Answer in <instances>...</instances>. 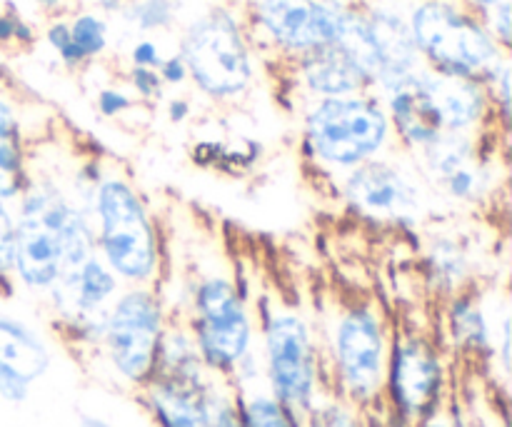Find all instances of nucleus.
Instances as JSON below:
<instances>
[{"instance_id":"obj_1","label":"nucleus","mask_w":512,"mask_h":427,"mask_svg":"<svg viewBox=\"0 0 512 427\" xmlns=\"http://www.w3.org/2000/svg\"><path fill=\"white\" fill-rule=\"evenodd\" d=\"M15 203L13 280L30 293H48L65 270L95 255V233L78 205L48 183L30 180Z\"/></svg>"},{"instance_id":"obj_34","label":"nucleus","mask_w":512,"mask_h":427,"mask_svg":"<svg viewBox=\"0 0 512 427\" xmlns=\"http://www.w3.org/2000/svg\"><path fill=\"white\" fill-rule=\"evenodd\" d=\"M95 105H98L100 115H105V118H118V115L128 113L133 108V98L123 88H103L95 98Z\"/></svg>"},{"instance_id":"obj_44","label":"nucleus","mask_w":512,"mask_h":427,"mask_svg":"<svg viewBox=\"0 0 512 427\" xmlns=\"http://www.w3.org/2000/svg\"><path fill=\"white\" fill-rule=\"evenodd\" d=\"M305 427H308V425H305Z\"/></svg>"},{"instance_id":"obj_33","label":"nucleus","mask_w":512,"mask_h":427,"mask_svg":"<svg viewBox=\"0 0 512 427\" xmlns=\"http://www.w3.org/2000/svg\"><path fill=\"white\" fill-rule=\"evenodd\" d=\"M128 83H130V90H133L140 100L160 98L165 90L158 70H153V68H133V65H130Z\"/></svg>"},{"instance_id":"obj_9","label":"nucleus","mask_w":512,"mask_h":427,"mask_svg":"<svg viewBox=\"0 0 512 427\" xmlns=\"http://www.w3.org/2000/svg\"><path fill=\"white\" fill-rule=\"evenodd\" d=\"M185 325L198 345L203 365L220 378H230L255 350L258 325L248 298L225 275H208L195 283Z\"/></svg>"},{"instance_id":"obj_42","label":"nucleus","mask_w":512,"mask_h":427,"mask_svg":"<svg viewBox=\"0 0 512 427\" xmlns=\"http://www.w3.org/2000/svg\"><path fill=\"white\" fill-rule=\"evenodd\" d=\"M78 427H113L108 420L98 418V415H80Z\"/></svg>"},{"instance_id":"obj_38","label":"nucleus","mask_w":512,"mask_h":427,"mask_svg":"<svg viewBox=\"0 0 512 427\" xmlns=\"http://www.w3.org/2000/svg\"><path fill=\"white\" fill-rule=\"evenodd\" d=\"M415 427H470V420L463 410L448 405V408L438 410V413L425 418L423 423H418Z\"/></svg>"},{"instance_id":"obj_14","label":"nucleus","mask_w":512,"mask_h":427,"mask_svg":"<svg viewBox=\"0 0 512 427\" xmlns=\"http://www.w3.org/2000/svg\"><path fill=\"white\" fill-rule=\"evenodd\" d=\"M50 365L53 355L43 335L18 315L0 310V398L23 405Z\"/></svg>"},{"instance_id":"obj_5","label":"nucleus","mask_w":512,"mask_h":427,"mask_svg":"<svg viewBox=\"0 0 512 427\" xmlns=\"http://www.w3.org/2000/svg\"><path fill=\"white\" fill-rule=\"evenodd\" d=\"M180 58L188 80L210 100H238L255 80V48L243 13L228 5H210L180 33Z\"/></svg>"},{"instance_id":"obj_11","label":"nucleus","mask_w":512,"mask_h":427,"mask_svg":"<svg viewBox=\"0 0 512 427\" xmlns=\"http://www.w3.org/2000/svg\"><path fill=\"white\" fill-rule=\"evenodd\" d=\"M350 5V0H248L243 20L253 48L290 63L338 43Z\"/></svg>"},{"instance_id":"obj_43","label":"nucleus","mask_w":512,"mask_h":427,"mask_svg":"<svg viewBox=\"0 0 512 427\" xmlns=\"http://www.w3.org/2000/svg\"><path fill=\"white\" fill-rule=\"evenodd\" d=\"M365 427H373V425H370V423H365ZM375 427H398V425H393V423H390L388 418H385V423H375Z\"/></svg>"},{"instance_id":"obj_21","label":"nucleus","mask_w":512,"mask_h":427,"mask_svg":"<svg viewBox=\"0 0 512 427\" xmlns=\"http://www.w3.org/2000/svg\"><path fill=\"white\" fill-rule=\"evenodd\" d=\"M428 278L440 295L450 298L468 290L470 258L455 240H435L428 250Z\"/></svg>"},{"instance_id":"obj_19","label":"nucleus","mask_w":512,"mask_h":427,"mask_svg":"<svg viewBox=\"0 0 512 427\" xmlns=\"http://www.w3.org/2000/svg\"><path fill=\"white\" fill-rule=\"evenodd\" d=\"M30 175L25 165L23 130L13 100L0 93V200L15 203L28 188Z\"/></svg>"},{"instance_id":"obj_41","label":"nucleus","mask_w":512,"mask_h":427,"mask_svg":"<svg viewBox=\"0 0 512 427\" xmlns=\"http://www.w3.org/2000/svg\"><path fill=\"white\" fill-rule=\"evenodd\" d=\"M460 3H463L465 8L473 10V13L483 15V13H488L490 8H495V5L505 3V0H460Z\"/></svg>"},{"instance_id":"obj_35","label":"nucleus","mask_w":512,"mask_h":427,"mask_svg":"<svg viewBox=\"0 0 512 427\" xmlns=\"http://www.w3.org/2000/svg\"><path fill=\"white\" fill-rule=\"evenodd\" d=\"M163 50L155 43L153 38H140L135 40L133 48H130V65L133 68H153L158 70V65L163 63Z\"/></svg>"},{"instance_id":"obj_2","label":"nucleus","mask_w":512,"mask_h":427,"mask_svg":"<svg viewBox=\"0 0 512 427\" xmlns=\"http://www.w3.org/2000/svg\"><path fill=\"white\" fill-rule=\"evenodd\" d=\"M395 328L375 300H353L330 323L328 390L360 413L380 405Z\"/></svg>"},{"instance_id":"obj_27","label":"nucleus","mask_w":512,"mask_h":427,"mask_svg":"<svg viewBox=\"0 0 512 427\" xmlns=\"http://www.w3.org/2000/svg\"><path fill=\"white\" fill-rule=\"evenodd\" d=\"M208 427H243V423H240L238 390L230 383V378L213 375V380H210Z\"/></svg>"},{"instance_id":"obj_36","label":"nucleus","mask_w":512,"mask_h":427,"mask_svg":"<svg viewBox=\"0 0 512 427\" xmlns=\"http://www.w3.org/2000/svg\"><path fill=\"white\" fill-rule=\"evenodd\" d=\"M158 75L160 80H163L165 88H180V85L188 83V65H185V60L180 58V53H173V55H165L163 63L158 65Z\"/></svg>"},{"instance_id":"obj_25","label":"nucleus","mask_w":512,"mask_h":427,"mask_svg":"<svg viewBox=\"0 0 512 427\" xmlns=\"http://www.w3.org/2000/svg\"><path fill=\"white\" fill-rule=\"evenodd\" d=\"M118 10L125 23L130 28L140 30V33L168 30L175 23V15H178L175 0H123Z\"/></svg>"},{"instance_id":"obj_24","label":"nucleus","mask_w":512,"mask_h":427,"mask_svg":"<svg viewBox=\"0 0 512 427\" xmlns=\"http://www.w3.org/2000/svg\"><path fill=\"white\" fill-rule=\"evenodd\" d=\"M70 40L85 63L98 60L110 45V25L98 10H80L68 20Z\"/></svg>"},{"instance_id":"obj_13","label":"nucleus","mask_w":512,"mask_h":427,"mask_svg":"<svg viewBox=\"0 0 512 427\" xmlns=\"http://www.w3.org/2000/svg\"><path fill=\"white\" fill-rule=\"evenodd\" d=\"M378 53V75L373 80V93L385 95L413 80L425 68L415 48L413 33L408 25V13L395 3L363 5Z\"/></svg>"},{"instance_id":"obj_37","label":"nucleus","mask_w":512,"mask_h":427,"mask_svg":"<svg viewBox=\"0 0 512 427\" xmlns=\"http://www.w3.org/2000/svg\"><path fill=\"white\" fill-rule=\"evenodd\" d=\"M468 420H470V427H510L508 410H505V405H500L498 408V405L490 403V400H485L483 410H478V413H470Z\"/></svg>"},{"instance_id":"obj_3","label":"nucleus","mask_w":512,"mask_h":427,"mask_svg":"<svg viewBox=\"0 0 512 427\" xmlns=\"http://www.w3.org/2000/svg\"><path fill=\"white\" fill-rule=\"evenodd\" d=\"M405 13L425 68L488 85L510 60L483 18L460 0H410Z\"/></svg>"},{"instance_id":"obj_10","label":"nucleus","mask_w":512,"mask_h":427,"mask_svg":"<svg viewBox=\"0 0 512 427\" xmlns=\"http://www.w3.org/2000/svg\"><path fill=\"white\" fill-rule=\"evenodd\" d=\"M165 325L163 298L150 285H130L115 295L98 350L120 383L140 390L153 378Z\"/></svg>"},{"instance_id":"obj_40","label":"nucleus","mask_w":512,"mask_h":427,"mask_svg":"<svg viewBox=\"0 0 512 427\" xmlns=\"http://www.w3.org/2000/svg\"><path fill=\"white\" fill-rule=\"evenodd\" d=\"M168 115H170V120H173V123H183V120L190 115L188 100H183V98H173V100H170V103H168Z\"/></svg>"},{"instance_id":"obj_18","label":"nucleus","mask_w":512,"mask_h":427,"mask_svg":"<svg viewBox=\"0 0 512 427\" xmlns=\"http://www.w3.org/2000/svg\"><path fill=\"white\" fill-rule=\"evenodd\" d=\"M445 325H448V338L455 353L478 365H488L490 360H495L498 333L490 323L483 300L473 290L468 288L458 295H450L448 308H445Z\"/></svg>"},{"instance_id":"obj_17","label":"nucleus","mask_w":512,"mask_h":427,"mask_svg":"<svg viewBox=\"0 0 512 427\" xmlns=\"http://www.w3.org/2000/svg\"><path fill=\"white\" fill-rule=\"evenodd\" d=\"M210 380H178L153 375L140 390H135L140 405L158 427H208Z\"/></svg>"},{"instance_id":"obj_31","label":"nucleus","mask_w":512,"mask_h":427,"mask_svg":"<svg viewBox=\"0 0 512 427\" xmlns=\"http://www.w3.org/2000/svg\"><path fill=\"white\" fill-rule=\"evenodd\" d=\"M15 265V210L0 200V285L13 283Z\"/></svg>"},{"instance_id":"obj_4","label":"nucleus","mask_w":512,"mask_h":427,"mask_svg":"<svg viewBox=\"0 0 512 427\" xmlns=\"http://www.w3.org/2000/svg\"><path fill=\"white\" fill-rule=\"evenodd\" d=\"M260 363L268 393L300 420H308L328 393L323 355L308 318L288 305L260 303Z\"/></svg>"},{"instance_id":"obj_26","label":"nucleus","mask_w":512,"mask_h":427,"mask_svg":"<svg viewBox=\"0 0 512 427\" xmlns=\"http://www.w3.org/2000/svg\"><path fill=\"white\" fill-rule=\"evenodd\" d=\"M488 175H485L483 160H470L468 165L458 168L455 173H450L438 188H443L445 193L453 200H460V203H475V200L483 198L488 193Z\"/></svg>"},{"instance_id":"obj_22","label":"nucleus","mask_w":512,"mask_h":427,"mask_svg":"<svg viewBox=\"0 0 512 427\" xmlns=\"http://www.w3.org/2000/svg\"><path fill=\"white\" fill-rule=\"evenodd\" d=\"M423 168L433 183H443L450 173L475 160V138L473 133H440L433 143L418 150Z\"/></svg>"},{"instance_id":"obj_12","label":"nucleus","mask_w":512,"mask_h":427,"mask_svg":"<svg viewBox=\"0 0 512 427\" xmlns=\"http://www.w3.org/2000/svg\"><path fill=\"white\" fill-rule=\"evenodd\" d=\"M345 198L368 218L405 223L420 213V188L408 170L385 160H368L350 170L345 180Z\"/></svg>"},{"instance_id":"obj_32","label":"nucleus","mask_w":512,"mask_h":427,"mask_svg":"<svg viewBox=\"0 0 512 427\" xmlns=\"http://www.w3.org/2000/svg\"><path fill=\"white\" fill-rule=\"evenodd\" d=\"M480 18H483L488 33L495 38V43H498L500 48L508 50V53H510V45H512V0H505V3L495 5V8H490L488 13H483Z\"/></svg>"},{"instance_id":"obj_15","label":"nucleus","mask_w":512,"mask_h":427,"mask_svg":"<svg viewBox=\"0 0 512 427\" xmlns=\"http://www.w3.org/2000/svg\"><path fill=\"white\" fill-rule=\"evenodd\" d=\"M418 85L443 133H475L490 118H495L488 85L480 80L423 68L418 73Z\"/></svg>"},{"instance_id":"obj_8","label":"nucleus","mask_w":512,"mask_h":427,"mask_svg":"<svg viewBox=\"0 0 512 427\" xmlns=\"http://www.w3.org/2000/svg\"><path fill=\"white\" fill-rule=\"evenodd\" d=\"M98 235L95 253L128 285H153L160 270V248L143 200L120 178H103L95 188Z\"/></svg>"},{"instance_id":"obj_29","label":"nucleus","mask_w":512,"mask_h":427,"mask_svg":"<svg viewBox=\"0 0 512 427\" xmlns=\"http://www.w3.org/2000/svg\"><path fill=\"white\" fill-rule=\"evenodd\" d=\"M38 40V30L20 10L3 5L0 8V50L30 48Z\"/></svg>"},{"instance_id":"obj_28","label":"nucleus","mask_w":512,"mask_h":427,"mask_svg":"<svg viewBox=\"0 0 512 427\" xmlns=\"http://www.w3.org/2000/svg\"><path fill=\"white\" fill-rule=\"evenodd\" d=\"M308 427H365V415L345 400L325 393L305 420Z\"/></svg>"},{"instance_id":"obj_30","label":"nucleus","mask_w":512,"mask_h":427,"mask_svg":"<svg viewBox=\"0 0 512 427\" xmlns=\"http://www.w3.org/2000/svg\"><path fill=\"white\" fill-rule=\"evenodd\" d=\"M43 38H45V43H48V48L58 55V60L68 70H78V68H83V65H88L83 58H80L78 50H75L73 40H70V25L65 18L50 20L43 30Z\"/></svg>"},{"instance_id":"obj_39","label":"nucleus","mask_w":512,"mask_h":427,"mask_svg":"<svg viewBox=\"0 0 512 427\" xmlns=\"http://www.w3.org/2000/svg\"><path fill=\"white\" fill-rule=\"evenodd\" d=\"M28 3L43 15H60L65 10V5H68V0H28Z\"/></svg>"},{"instance_id":"obj_7","label":"nucleus","mask_w":512,"mask_h":427,"mask_svg":"<svg viewBox=\"0 0 512 427\" xmlns=\"http://www.w3.org/2000/svg\"><path fill=\"white\" fill-rule=\"evenodd\" d=\"M390 133L388 110L373 90L313 100L305 113L308 148L320 163L335 170H353L378 158Z\"/></svg>"},{"instance_id":"obj_16","label":"nucleus","mask_w":512,"mask_h":427,"mask_svg":"<svg viewBox=\"0 0 512 427\" xmlns=\"http://www.w3.org/2000/svg\"><path fill=\"white\" fill-rule=\"evenodd\" d=\"M295 88L303 90L308 98H343V95H358L373 90L368 75L360 65L338 45H323L300 58L290 60Z\"/></svg>"},{"instance_id":"obj_6","label":"nucleus","mask_w":512,"mask_h":427,"mask_svg":"<svg viewBox=\"0 0 512 427\" xmlns=\"http://www.w3.org/2000/svg\"><path fill=\"white\" fill-rule=\"evenodd\" d=\"M448 355L418 328H398L390 340L385 388L378 408L398 427H415L450 405Z\"/></svg>"},{"instance_id":"obj_20","label":"nucleus","mask_w":512,"mask_h":427,"mask_svg":"<svg viewBox=\"0 0 512 427\" xmlns=\"http://www.w3.org/2000/svg\"><path fill=\"white\" fill-rule=\"evenodd\" d=\"M155 375L178 380H205L210 375L185 320H175V323L168 320V325H165L163 338H160Z\"/></svg>"},{"instance_id":"obj_23","label":"nucleus","mask_w":512,"mask_h":427,"mask_svg":"<svg viewBox=\"0 0 512 427\" xmlns=\"http://www.w3.org/2000/svg\"><path fill=\"white\" fill-rule=\"evenodd\" d=\"M238 408L243 427H305V420H300L285 405H280L265 385L240 388Z\"/></svg>"}]
</instances>
